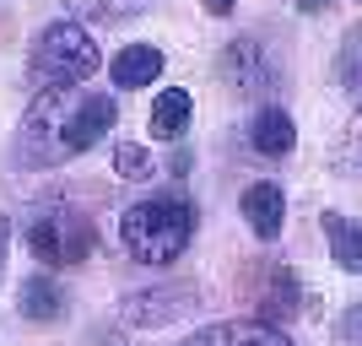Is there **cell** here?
Listing matches in <instances>:
<instances>
[{"label": "cell", "mask_w": 362, "mask_h": 346, "mask_svg": "<svg viewBox=\"0 0 362 346\" xmlns=\"http://www.w3.org/2000/svg\"><path fill=\"white\" fill-rule=\"evenodd\" d=\"M119 108L114 98L98 87H49L33 98V108L22 114L16 130V163L22 168H60L71 157H81L87 146L114 130Z\"/></svg>", "instance_id": "obj_1"}, {"label": "cell", "mask_w": 362, "mask_h": 346, "mask_svg": "<svg viewBox=\"0 0 362 346\" xmlns=\"http://www.w3.org/2000/svg\"><path fill=\"white\" fill-rule=\"evenodd\" d=\"M119 238L141 265H173L195 238V206L179 195H151L119 217Z\"/></svg>", "instance_id": "obj_2"}, {"label": "cell", "mask_w": 362, "mask_h": 346, "mask_svg": "<svg viewBox=\"0 0 362 346\" xmlns=\"http://www.w3.org/2000/svg\"><path fill=\"white\" fill-rule=\"evenodd\" d=\"M92 71H98V44H92V33L81 22H49L28 54V76L44 92L49 87H81Z\"/></svg>", "instance_id": "obj_3"}, {"label": "cell", "mask_w": 362, "mask_h": 346, "mask_svg": "<svg viewBox=\"0 0 362 346\" xmlns=\"http://www.w3.org/2000/svg\"><path fill=\"white\" fill-rule=\"evenodd\" d=\"M28 249H33V260H44V265H81V260H92V249H98V227H92V217H81V211H44V217L28 227Z\"/></svg>", "instance_id": "obj_4"}, {"label": "cell", "mask_w": 362, "mask_h": 346, "mask_svg": "<svg viewBox=\"0 0 362 346\" xmlns=\"http://www.w3.org/2000/svg\"><path fill=\"white\" fill-rule=\"evenodd\" d=\"M287 76V60H281V49L265 44V38H233L222 49V81L233 98H259V92H271L276 81Z\"/></svg>", "instance_id": "obj_5"}, {"label": "cell", "mask_w": 362, "mask_h": 346, "mask_svg": "<svg viewBox=\"0 0 362 346\" xmlns=\"http://www.w3.org/2000/svg\"><path fill=\"white\" fill-rule=\"evenodd\" d=\"M195 308V287H151V292H136V298H124V319L151 330V325H173Z\"/></svg>", "instance_id": "obj_6"}, {"label": "cell", "mask_w": 362, "mask_h": 346, "mask_svg": "<svg viewBox=\"0 0 362 346\" xmlns=\"http://www.w3.org/2000/svg\"><path fill=\"white\" fill-rule=\"evenodd\" d=\"M298 276L287 271V265H271V271H255V319H265V325H287L292 314H298Z\"/></svg>", "instance_id": "obj_7"}, {"label": "cell", "mask_w": 362, "mask_h": 346, "mask_svg": "<svg viewBox=\"0 0 362 346\" xmlns=\"http://www.w3.org/2000/svg\"><path fill=\"white\" fill-rule=\"evenodd\" d=\"M184 346H292V335L265 319H222V325H206L200 335H189Z\"/></svg>", "instance_id": "obj_8"}, {"label": "cell", "mask_w": 362, "mask_h": 346, "mask_svg": "<svg viewBox=\"0 0 362 346\" xmlns=\"http://www.w3.org/2000/svg\"><path fill=\"white\" fill-rule=\"evenodd\" d=\"M238 211H243V222H249V233H255L259 243H271V238H281V222H287V195H281L271 179L249 184L243 200H238Z\"/></svg>", "instance_id": "obj_9"}, {"label": "cell", "mask_w": 362, "mask_h": 346, "mask_svg": "<svg viewBox=\"0 0 362 346\" xmlns=\"http://www.w3.org/2000/svg\"><path fill=\"white\" fill-rule=\"evenodd\" d=\"M108 76H114V87H151L163 76V49L157 44H124L114 54V65H108Z\"/></svg>", "instance_id": "obj_10"}, {"label": "cell", "mask_w": 362, "mask_h": 346, "mask_svg": "<svg viewBox=\"0 0 362 346\" xmlns=\"http://www.w3.org/2000/svg\"><path fill=\"white\" fill-rule=\"evenodd\" d=\"M249 146L265 151V157H287L292 146H298V125H292L287 108H259L255 114V130H249Z\"/></svg>", "instance_id": "obj_11"}, {"label": "cell", "mask_w": 362, "mask_h": 346, "mask_svg": "<svg viewBox=\"0 0 362 346\" xmlns=\"http://www.w3.org/2000/svg\"><path fill=\"white\" fill-rule=\"evenodd\" d=\"M195 120V98L184 87H163L157 92V103H151V136L157 141H179Z\"/></svg>", "instance_id": "obj_12"}, {"label": "cell", "mask_w": 362, "mask_h": 346, "mask_svg": "<svg viewBox=\"0 0 362 346\" xmlns=\"http://www.w3.org/2000/svg\"><path fill=\"white\" fill-rule=\"evenodd\" d=\"M325 238H330V260L357 276L362 271V222H351L341 211H325Z\"/></svg>", "instance_id": "obj_13"}, {"label": "cell", "mask_w": 362, "mask_h": 346, "mask_svg": "<svg viewBox=\"0 0 362 346\" xmlns=\"http://www.w3.org/2000/svg\"><path fill=\"white\" fill-rule=\"evenodd\" d=\"M22 314L38 319V325H44V319H60L65 314V292L49 282V276H28V282H22Z\"/></svg>", "instance_id": "obj_14"}, {"label": "cell", "mask_w": 362, "mask_h": 346, "mask_svg": "<svg viewBox=\"0 0 362 346\" xmlns=\"http://www.w3.org/2000/svg\"><path fill=\"white\" fill-rule=\"evenodd\" d=\"M335 81H341V92H346L351 103L362 108V28H351L346 38H341V60H335Z\"/></svg>", "instance_id": "obj_15"}, {"label": "cell", "mask_w": 362, "mask_h": 346, "mask_svg": "<svg viewBox=\"0 0 362 346\" xmlns=\"http://www.w3.org/2000/svg\"><path fill=\"white\" fill-rule=\"evenodd\" d=\"M114 173H119V179H130V184L151 179V151L136 146V141H119V146H114Z\"/></svg>", "instance_id": "obj_16"}, {"label": "cell", "mask_w": 362, "mask_h": 346, "mask_svg": "<svg viewBox=\"0 0 362 346\" xmlns=\"http://www.w3.org/2000/svg\"><path fill=\"white\" fill-rule=\"evenodd\" d=\"M141 6H151V0H71V11H81V16H98V22L130 16V11H141Z\"/></svg>", "instance_id": "obj_17"}, {"label": "cell", "mask_w": 362, "mask_h": 346, "mask_svg": "<svg viewBox=\"0 0 362 346\" xmlns=\"http://www.w3.org/2000/svg\"><path fill=\"white\" fill-rule=\"evenodd\" d=\"M335 335H341V346H362V303H351L346 314H341Z\"/></svg>", "instance_id": "obj_18"}, {"label": "cell", "mask_w": 362, "mask_h": 346, "mask_svg": "<svg viewBox=\"0 0 362 346\" xmlns=\"http://www.w3.org/2000/svg\"><path fill=\"white\" fill-rule=\"evenodd\" d=\"M6 260H11V217H0V282H6Z\"/></svg>", "instance_id": "obj_19"}, {"label": "cell", "mask_w": 362, "mask_h": 346, "mask_svg": "<svg viewBox=\"0 0 362 346\" xmlns=\"http://www.w3.org/2000/svg\"><path fill=\"white\" fill-rule=\"evenodd\" d=\"M298 6H303V11H308V16H319V11H325V6H330V0H298Z\"/></svg>", "instance_id": "obj_20"}, {"label": "cell", "mask_w": 362, "mask_h": 346, "mask_svg": "<svg viewBox=\"0 0 362 346\" xmlns=\"http://www.w3.org/2000/svg\"><path fill=\"white\" fill-rule=\"evenodd\" d=\"M206 6H211L216 16H227V11H233V0H206Z\"/></svg>", "instance_id": "obj_21"}]
</instances>
